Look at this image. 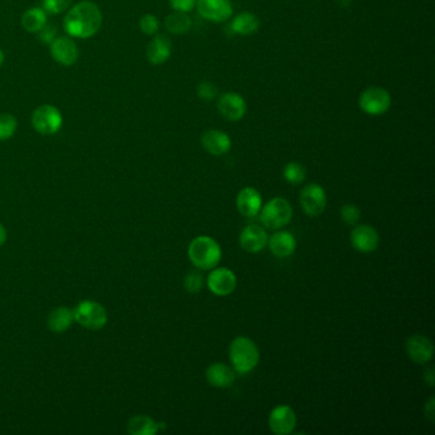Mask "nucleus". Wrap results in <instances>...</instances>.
Wrapping results in <instances>:
<instances>
[{
  "instance_id": "f257e3e1",
  "label": "nucleus",
  "mask_w": 435,
  "mask_h": 435,
  "mask_svg": "<svg viewBox=\"0 0 435 435\" xmlns=\"http://www.w3.org/2000/svg\"><path fill=\"white\" fill-rule=\"evenodd\" d=\"M103 14L98 6L90 0H83L69 9L64 18V30L71 37L88 39L101 28Z\"/></svg>"
},
{
  "instance_id": "f03ea898",
  "label": "nucleus",
  "mask_w": 435,
  "mask_h": 435,
  "mask_svg": "<svg viewBox=\"0 0 435 435\" xmlns=\"http://www.w3.org/2000/svg\"><path fill=\"white\" fill-rule=\"evenodd\" d=\"M188 257L197 268L203 271L212 269L221 260V247L214 238L202 235L190 241Z\"/></svg>"
},
{
  "instance_id": "7ed1b4c3",
  "label": "nucleus",
  "mask_w": 435,
  "mask_h": 435,
  "mask_svg": "<svg viewBox=\"0 0 435 435\" xmlns=\"http://www.w3.org/2000/svg\"><path fill=\"white\" fill-rule=\"evenodd\" d=\"M230 360L238 374H248L260 363V350L253 340L236 337L230 344Z\"/></svg>"
},
{
  "instance_id": "20e7f679",
  "label": "nucleus",
  "mask_w": 435,
  "mask_h": 435,
  "mask_svg": "<svg viewBox=\"0 0 435 435\" xmlns=\"http://www.w3.org/2000/svg\"><path fill=\"white\" fill-rule=\"evenodd\" d=\"M260 221L268 228L279 230L289 225L293 219V207L285 198L276 197L260 208Z\"/></svg>"
},
{
  "instance_id": "39448f33",
  "label": "nucleus",
  "mask_w": 435,
  "mask_h": 435,
  "mask_svg": "<svg viewBox=\"0 0 435 435\" xmlns=\"http://www.w3.org/2000/svg\"><path fill=\"white\" fill-rule=\"evenodd\" d=\"M74 322L90 331H98L108 323V313L104 306L93 300H83L73 309Z\"/></svg>"
},
{
  "instance_id": "423d86ee",
  "label": "nucleus",
  "mask_w": 435,
  "mask_h": 435,
  "mask_svg": "<svg viewBox=\"0 0 435 435\" xmlns=\"http://www.w3.org/2000/svg\"><path fill=\"white\" fill-rule=\"evenodd\" d=\"M31 122L33 128L36 132H39L40 134L52 136L58 133L62 128L63 117L57 108L52 105H42L33 111Z\"/></svg>"
},
{
  "instance_id": "0eeeda50",
  "label": "nucleus",
  "mask_w": 435,
  "mask_h": 435,
  "mask_svg": "<svg viewBox=\"0 0 435 435\" xmlns=\"http://www.w3.org/2000/svg\"><path fill=\"white\" fill-rule=\"evenodd\" d=\"M390 92L382 87H369L359 98L360 109L369 115H383L390 108Z\"/></svg>"
},
{
  "instance_id": "6e6552de",
  "label": "nucleus",
  "mask_w": 435,
  "mask_h": 435,
  "mask_svg": "<svg viewBox=\"0 0 435 435\" xmlns=\"http://www.w3.org/2000/svg\"><path fill=\"white\" fill-rule=\"evenodd\" d=\"M300 204L308 216L317 217L325 212L327 195L318 184H308L300 193Z\"/></svg>"
},
{
  "instance_id": "1a4fd4ad",
  "label": "nucleus",
  "mask_w": 435,
  "mask_h": 435,
  "mask_svg": "<svg viewBox=\"0 0 435 435\" xmlns=\"http://www.w3.org/2000/svg\"><path fill=\"white\" fill-rule=\"evenodd\" d=\"M238 279L235 273L226 267L212 268V272L208 274L207 286L211 293L217 296H228L234 293Z\"/></svg>"
},
{
  "instance_id": "9d476101",
  "label": "nucleus",
  "mask_w": 435,
  "mask_h": 435,
  "mask_svg": "<svg viewBox=\"0 0 435 435\" xmlns=\"http://www.w3.org/2000/svg\"><path fill=\"white\" fill-rule=\"evenodd\" d=\"M271 431L277 435L291 434L296 427V415L290 406L279 405L271 411L268 417Z\"/></svg>"
},
{
  "instance_id": "9b49d317",
  "label": "nucleus",
  "mask_w": 435,
  "mask_h": 435,
  "mask_svg": "<svg viewBox=\"0 0 435 435\" xmlns=\"http://www.w3.org/2000/svg\"><path fill=\"white\" fill-rule=\"evenodd\" d=\"M198 13L211 22H225L233 16V4L230 0H197Z\"/></svg>"
},
{
  "instance_id": "f8f14e48",
  "label": "nucleus",
  "mask_w": 435,
  "mask_h": 435,
  "mask_svg": "<svg viewBox=\"0 0 435 435\" xmlns=\"http://www.w3.org/2000/svg\"><path fill=\"white\" fill-rule=\"evenodd\" d=\"M217 110L228 122H238L245 115L247 104L243 96L236 92H226L217 103Z\"/></svg>"
},
{
  "instance_id": "ddd939ff",
  "label": "nucleus",
  "mask_w": 435,
  "mask_h": 435,
  "mask_svg": "<svg viewBox=\"0 0 435 435\" xmlns=\"http://www.w3.org/2000/svg\"><path fill=\"white\" fill-rule=\"evenodd\" d=\"M50 52L52 58L58 62L59 64L69 66L76 64L79 60V52L76 42L69 37L60 36L55 37L50 42Z\"/></svg>"
},
{
  "instance_id": "4468645a",
  "label": "nucleus",
  "mask_w": 435,
  "mask_h": 435,
  "mask_svg": "<svg viewBox=\"0 0 435 435\" xmlns=\"http://www.w3.org/2000/svg\"><path fill=\"white\" fill-rule=\"evenodd\" d=\"M351 245L360 253H371L379 245L377 230L369 225H360L351 231Z\"/></svg>"
},
{
  "instance_id": "2eb2a0df",
  "label": "nucleus",
  "mask_w": 435,
  "mask_h": 435,
  "mask_svg": "<svg viewBox=\"0 0 435 435\" xmlns=\"http://www.w3.org/2000/svg\"><path fill=\"white\" fill-rule=\"evenodd\" d=\"M406 351L416 364H427L434 355V344L425 336L414 335L406 342Z\"/></svg>"
},
{
  "instance_id": "dca6fc26",
  "label": "nucleus",
  "mask_w": 435,
  "mask_h": 435,
  "mask_svg": "<svg viewBox=\"0 0 435 435\" xmlns=\"http://www.w3.org/2000/svg\"><path fill=\"white\" fill-rule=\"evenodd\" d=\"M201 141L203 149L214 156H221V155L228 153L233 144L228 133L217 129L204 132Z\"/></svg>"
},
{
  "instance_id": "f3484780",
  "label": "nucleus",
  "mask_w": 435,
  "mask_h": 435,
  "mask_svg": "<svg viewBox=\"0 0 435 435\" xmlns=\"http://www.w3.org/2000/svg\"><path fill=\"white\" fill-rule=\"evenodd\" d=\"M240 245L248 253H260L268 243L266 230L258 225H249L241 231Z\"/></svg>"
},
{
  "instance_id": "a211bd4d",
  "label": "nucleus",
  "mask_w": 435,
  "mask_h": 435,
  "mask_svg": "<svg viewBox=\"0 0 435 435\" xmlns=\"http://www.w3.org/2000/svg\"><path fill=\"white\" fill-rule=\"evenodd\" d=\"M236 207L243 216L245 217H255L260 214L262 208V195L257 189L252 187L241 189L236 198Z\"/></svg>"
},
{
  "instance_id": "6ab92c4d",
  "label": "nucleus",
  "mask_w": 435,
  "mask_h": 435,
  "mask_svg": "<svg viewBox=\"0 0 435 435\" xmlns=\"http://www.w3.org/2000/svg\"><path fill=\"white\" fill-rule=\"evenodd\" d=\"M268 247L273 255L279 258H287L293 255L296 249V239L289 231H277L268 239Z\"/></svg>"
},
{
  "instance_id": "aec40b11",
  "label": "nucleus",
  "mask_w": 435,
  "mask_h": 435,
  "mask_svg": "<svg viewBox=\"0 0 435 435\" xmlns=\"http://www.w3.org/2000/svg\"><path fill=\"white\" fill-rule=\"evenodd\" d=\"M208 383L216 388H228L234 383L236 373L228 365L222 363H214L209 365L206 371Z\"/></svg>"
},
{
  "instance_id": "412c9836",
  "label": "nucleus",
  "mask_w": 435,
  "mask_h": 435,
  "mask_svg": "<svg viewBox=\"0 0 435 435\" xmlns=\"http://www.w3.org/2000/svg\"><path fill=\"white\" fill-rule=\"evenodd\" d=\"M173 45L166 36L157 35L147 46V59L151 64L161 65L171 57Z\"/></svg>"
},
{
  "instance_id": "4be33fe9",
  "label": "nucleus",
  "mask_w": 435,
  "mask_h": 435,
  "mask_svg": "<svg viewBox=\"0 0 435 435\" xmlns=\"http://www.w3.org/2000/svg\"><path fill=\"white\" fill-rule=\"evenodd\" d=\"M74 322L73 311L66 306H59L50 312L47 317V327L54 333H64Z\"/></svg>"
},
{
  "instance_id": "5701e85b",
  "label": "nucleus",
  "mask_w": 435,
  "mask_h": 435,
  "mask_svg": "<svg viewBox=\"0 0 435 435\" xmlns=\"http://www.w3.org/2000/svg\"><path fill=\"white\" fill-rule=\"evenodd\" d=\"M260 28V20L255 14L250 12H243L238 14L231 22L233 33L240 36H249L257 33Z\"/></svg>"
},
{
  "instance_id": "b1692460",
  "label": "nucleus",
  "mask_w": 435,
  "mask_h": 435,
  "mask_svg": "<svg viewBox=\"0 0 435 435\" xmlns=\"http://www.w3.org/2000/svg\"><path fill=\"white\" fill-rule=\"evenodd\" d=\"M160 424L149 416H134L128 422V431L132 435H153L156 434Z\"/></svg>"
},
{
  "instance_id": "393cba45",
  "label": "nucleus",
  "mask_w": 435,
  "mask_h": 435,
  "mask_svg": "<svg viewBox=\"0 0 435 435\" xmlns=\"http://www.w3.org/2000/svg\"><path fill=\"white\" fill-rule=\"evenodd\" d=\"M46 23H47V16L44 8H31L22 16V26L27 33H39Z\"/></svg>"
},
{
  "instance_id": "a878e982",
  "label": "nucleus",
  "mask_w": 435,
  "mask_h": 435,
  "mask_svg": "<svg viewBox=\"0 0 435 435\" xmlns=\"http://www.w3.org/2000/svg\"><path fill=\"white\" fill-rule=\"evenodd\" d=\"M165 26H166L169 33H174V35H184L190 30L192 20H190L188 13L175 11L174 13H171L166 17Z\"/></svg>"
},
{
  "instance_id": "bb28decb",
  "label": "nucleus",
  "mask_w": 435,
  "mask_h": 435,
  "mask_svg": "<svg viewBox=\"0 0 435 435\" xmlns=\"http://www.w3.org/2000/svg\"><path fill=\"white\" fill-rule=\"evenodd\" d=\"M284 178L286 182L298 185L306 180V170L301 163H289L284 169Z\"/></svg>"
},
{
  "instance_id": "cd10ccee",
  "label": "nucleus",
  "mask_w": 435,
  "mask_h": 435,
  "mask_svg": "<svg viewBox=\"0 0 435 435\" xmlns=\"http://www.w3.org/2000/svg\"><path fill=\"white\" fill-rule=\"evenodd\" d=\"M17 130V120L13 115L3 112L0 114V141H7L14 136Z\"/></svg>"
},
{
  "instance_id": "c85d7f7f",
  "label": "nucleus",
  "mask_w": 435,
  "mask_h": 435,
  "mask_svg": "<svg viewBox=\"0 0 435 435\" xmlns=\"http://www.w3.org/2000/svg\"><path fill=\"white\" fill-rule=\"evenodd\" d=\"M203 274L199 271H190L184 279V287L190 294L199 293L203 287Z\"/></svg>"
},
{
  "instance_id": "c756f323",
  "label": "nucleus",
  "mask_w": 435,
  "mask_h": 435,
  "mask_svg": "<svg viewBox=\"0 0 435 435\" xmlns=\"http://www.w3.org/2000/svg\"><path fill=\"white\" fill-rule=\"evenodd\" d=\"M73 0H42L44 11L50 14H60L71 7Z\"/></svg>"
},
{
  "instance_id": "7c9ffc66",
  "label": "nucleus",
  "mask_w": 435,
  "mask_h": 435,
  "mask_svg": "<svg viewBox=\"0 0 435 435\" xmlns=\"http://www.w3.org/2000/svg\"><path fill=\"white\" fill-rule=\"evenodd\" d=\"M360 217L361 212L355 204H344V207L341 208V219L347 225H356L357 222L360 221Z\"/></svg>"
},
{
  "instance_id": "2f4dec72",
  "label": "nucleus",
  "mask_w": 435,
  "mask_h": 435,
  "mask_svg": "<svg viewBox=\"0 0 435 435\" xmlns=\"http://www.w3.org/2000/svg\"><path fill=\"white\" fill-rule=\"evenodd\" d=\"M139 27H141L142 33H146V35H156L158 28H160V22L153 14H146L141 18Z\"/></svg>"
},
{
  "instance_id": "473e14b6",
  "label": "nucleus",
  "mask_w": 435,
  "mask_h": 435,
  "mask_svg": "<svg viewBox=\"0 0 435 435\" xmlns=\"http://www.w3.org/2000/svg\"><path fill=\"white\" fill-rule=\"evenodd\" d=\"M217 87L214 85V83H211V82H207V81H204V82H201L198 87H197V95H198V98H201L202 100H206V101H211V100H214L216 96H217Z\"/></svg>"
},
{
  "instance_id": "72a5a7b5",
  "label": "nucleus",
  "mask_w": 435,
  "mask_h": 435,
  "mask_svg": "<svg viewBox=\"0 0 435 435\" xmlns=\"http://www.w3.org/2000/svg\"><path fill=\"white\" fill-rule=\"evenodd\" d=\"M197 0H170V6L178 12L188 13L195 7Z\"/></svg>"
},
{
  "instance_id": "f704fd0d",
  "label": "nucleus",
  "mask_w": 435,
  "mask_h": 435,
  "mask_svg": "<svg viewBox=\"0 0 435 435\" xmlns=\"http://www.w3.org/2000/svg\"><path fill=\"white\" fill-rule=\"evenodd\" d=\"M37 33H39L40 41H42L45 44H50L52 40L55 39L57 27L46 23L45 26L42 27Z\"/></svg>"
},
{
  "instance_id": "c9c22d12",
  "label": "nucleus",
  "mask_w": 435,
  "mask_h": 435,
  "mask_svg": "<svg viewBox=\"0 0 435 435\" xmlns=\"http://www.w3.org/2000/svg\"><path fill=\"white\" fill-rule=\"evenodd\" d=\"M434 398H430L429 402L425 405V416L428 417L430 422H434Z\"/></svg>"
},
{
  "instance_id": "e433bc0d",
  "label": "nucleus",
  "mask_w": 435,
  "mask_h": 435,
  "mask_svg": "<svg viewBox=\"0 0 435 435\" xmlns=\"http://www.w3.org/2000/svg\"><path fill=\"white\" fill-rule=\"evenodd\" d=\"M424 381L430 387L434 385V371L431 368H429L428 371H425V373H424Z\"/></svg>"
},
{
  "instance_id": "4c0bfd02",
  "label": "nucleus",
  "mask_w": 435,
  "mask_h": 435,
  "mask_svg": "<svg viewBox=\"0 0 435 435\" xmlns=\"http://www.w3.org/2000/svg\"><path fill=\"white\" fill-rule=\"evenodd\" d=\"M7 240V231H6V228L0 224V247L6 243Z\"/></svg>"
},
{
  "instance_id": "58836bf2",
  "label": "nucleus",
  "mask_w": 435,
  "mask_h": 435,
  "mask_svg": "<svg viewBox=\"0 0 435 435\" xmlns=\"http://www.w3.org/2000/svg\"><path fill=\"white\" fill-rule=\"evenodd\" d=\"M3 63H4V54L0 50V66L3 65Z\"/></svg>"
}]
</instances>
